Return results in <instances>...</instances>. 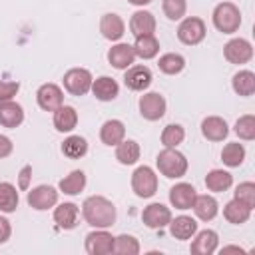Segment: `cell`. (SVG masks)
Listing matches in <instances>:
<instances>
[{
	"instance_id": "6da1fadb",
	"label": "cell",
	"mask_w": 255,
	"mask_h": 255,
	"mask_svg": "<svg viewBox=\"0 0 255 255\" xmlns=\"http://www.w3.org/2000/svg\"><path fill=\"white\" fill-rule=\"evenodd\" d=\"M82 215L90 227L108 229L116 223L118 211H116V205L110 199H106L104 195H90L82 203Z\"/></svg>"
},
{
	"instance_id": "7a4b0ae2",
	"label": "cell",
	"mask_w": 255,
	"mask_h": 255,
	"mask_svg": "<svg viewBox=\"0 0 255 255\" xmlns=\"http://www.w3.org/2000/svg\"><path fill=\"white\" fill-rule=\"evenodd\" d=\"M155 165L159 169V173L167 179H179L187 173V157L177 151V147H163L157 157H155Z\"/></svg>"
},
{
	"instance_id": "3957f363",
	"label": "cell",
	"mask_w": 255,
	"mask_h": 255,
	"mask_svg": "<svg viewBox=\"0 0 255 255\" xmlns=\"http://www.w3.org/2000/svg\"><path fill=\"white\" fill-rule=\"evenodd\" d=\"M213 26L221 34H235L241 26V12L233 2H221L213 8Z\"/></svg>"
},
{
	"instance_id": "277c9868",
	"label": "cell",
	"mask_w": 255,
	"mask_h": 255,
	"mask_svg": "<svg viewBox=\"0 0 255 255\" xmlns=\"http://www.w3.org/2000/svg\"><path fill=\"white\" fill-rule=\"evenodd\" d=\"M131 189L137 197L147 199L157 191V175L149 165H139L131 173Z\"/></svg>"
},
{
	"instance_id": "5b68a950",
	"label": "cell",
	"mask_w": 255,
	"mask_h": 255,
	"mask_svg": "<svg viewBox=\"0 0 255 255\" xmlns=\"http://www.w3.org/2000/svg\"><path fill=\"white\" fill-rule=\"evenodd\" d=\"M205 34H207L205 22L201 18H197V16H187L177 26V38L185 46H197L199 42H203Z\"/></svg>"
},
{
	"instance_id": "8992f818",
	"label": "cell",
	"mask_w": 255,
	"mask_h": 255,
	"mask_svg": "<svg viewBox=\"0 0 255 255\" xmlns=\"http://www.w3.org/2000/svg\"><path fill=\"white\" fill-rule=\"evenodd\" d=\"M62 82H64V90L68 94H72V96H86L90 92V88H92L94 78H92L90 70H86V68H72V70H68L64 74Z\"/></svg>"
},
{
	"instance_id": "52a82bcc",
	"label": "cell",
	"mask_w": 255,
	"mask_h": 255,
	"mask_svg": "<svg viewBox=\"0 0 255 255\" xmlns=\"http://www.w3.org/2000/svg\"><path fill=\"white\" fill-rule=\"evenodd\" d=\"M139 114L141 118H145L147 122H157L165 116V108H167V102L161 94L157 92H147L139 98Z\"/></svg>"
},
{
	"instance_id": "ba28073f",
	"label": "cell",
	"mask_w": 255,
	"mask_h": 255,
	"mask_svg": "<svg viewBox=\"0 0 255 255\" xmlns=\"http://www.w3.org/2000/svg\"><path fill=\"white\" fill-rule=\"evenodd\" d=\"M223 56L229 64H247L253 58V46L249 40L245 38H231L225 46H223Z\"/></svg>"
},
{
	"instance_id": "9c48e42d",
	"label": "cell",
	"mask_w": 255,
	"mask_h": 255,
	"mask_svg": "<svg viewBox=\"0 0 255 255\" xmlns=\"http://www.w3.org/2000/svg\"><path fill=\"white\" fill-rule=\"evenodd\" d=\"M114 235L106 229H96L86 235L84 247L90 255H110L114 253Z\"/></svg>"
},
{
	"instance_id": "30bf717a",
	"label": "cell",
	"mask_w": 255,
	"mask_h": 255,
	"mask_svg": "<svg viewBox=\"0 0 255 255\" xmlns=\"http://www.w3.org/2000/svg\"><path fill=\"white\" fill-rule=\"evenodd\" d=\"M28 205L36 211H46L58 203V191L52 185H38L28 191Z\"/></svg>"
},
{
	"instance_id": "8fae6325",
	"label": "cell",
	"mask_w": 255,
	"mask_h": 255,
	"mask_svg": "<svg viewBox=\"0 0 255 255\" xmlns=\"http://www.w3.org/2000/svg\"><path fill=\"white\" fill-rule=\"evenodd\" d=\"M36 102L44 112H54L64 104V92L56 84H42L36 92Z\"/></svg>"
},
{
	"instance_id": "7c38bea8",
	"label": "cell",
	"mask_w": 255,
	"mask_h": 255,
	"mask_svg": "<svg viewBox=\"0 0 255 255\" xmlns=\"http://www.w3.org/2000/svg\"><path fill=\"white\" fill-rule=\"evenodd\" d=\"M141 221L149 227V229H163L169 225L171 221V209L165 207L163 203H149L143 211H141Z\"/></svg>"
},
{
	"instance_id": "4fadbf2b",
	"label": "cell",
	"mask_w": 255,
	"mask_h": 255,
	"mask_svg": "<svg viewBox=\"0 0 255 255\" xmlns=\"http://www.w3.org/2000/svg\"><path fill=\"white\" fill-rule=\"evenodd\" d=\"M151 70L147 66H129L126 70V76H124V84L126 88L133 90V92H143L151 86Z\"/></svg>"
},
{
	"instance_id": "5bb4252c",
	"label": "cell",
	"mask_w": 255,
	"mask_h": 255,
	"mask_svg": "<svg viewBox=\"0 0 255 255\" xmlns=\"http://www.w3.org/2000/svg\"><path fill=\"white\" fill-rule=\"evenodd\" d=\"M195 187L191 183H185V181H179L175 183L171 189H169V203L175 207V209H191L193 201H195Z\"/></svg>"
},
{
	"instance_id": "9a60e30c",
	"label": "cell",
	"mask_w": 255,
	"mask_h": 255,
	"mask_svg": "<svg viewBox=\"0 0 255 255\" xmlns=\"http://www.w3.org/2000/svg\"><path fill=\"white\" fill-rule=\"evenodd\" d=\"M155 16L147 10H137L131 14L129 18V30L131 34L137 38V36H149V34H155Z\"/></svg>"
},
{
	"instance_id": "2e32d148",
	"label": "cell",
	"mask_w": 255,
	"mask_h": 255,
	"mask_svg": "<svg viewBox=\"0 0 255 255\" xmlns=\"http://www.w3.org/2000/svg\"><path fill=\"white\" fill-rule=\"evenodd\" d=\"M219 245V235L213 229H203L199 233H195L193 241H191V253L193 255H211L217 251Z\"/></svg>"
},
{
	"instance_id": "e0dca14e",
	"label": "cell",
	"mask_w": 255,
	"mask_h": 255,
	"mask_svg": "<svg viewBox=\"0 0 255 255\" xmlns=\"http://www.w3.org/2000/svg\"><path fill=\"white\" fill-rule=\"evenodd\" d=\"M201 133L209 141H223L229 135V126L219 116H209L201 122Z\"/></svg>"
},
{
	"instance_id": "ac0fdd59",
	"label": "cell",
	"mask_w": 255,
	"mask_h": 255,
	"mask_svg": "<svg viewBox=\"0 0 255 255\" xmlns=\"http://www.w3.org/2000/svg\"><path fill=\"white\" fill-rule=\"evenodd\" d=\"M90 90H92L94 98L100 100V102H112V100H116L118 94H120L118 82H116L114 78H110V76H100V78H96V80L92 82V88H90Z\"/></svg>"
},
{
	"instance_id": "d6986e66",
	"label": "cell",
	"mask_w": 255,
	"mask_h": 255,
	"mask_svg": "<svg viewBox=\"0 0 255 255\" xmlns=\"http://www.w3.org/2000/svg\"><path fill=\"white\" fill-rule=\"evenodd\" d=\"M22 122H24V108L18 102H14V100L0 102V126L14 129Z\"/></svg>"
},
{
	"instance_id": "ffe728a7",
	"label": "cell",
	"mask_w": 255,
	"mask_h": 255,
	"mask_svg": "<svg viewBox=\"0 0 255 255\" xmlns=\"http://www.w3.org/2000/svg\"><path fill=\"white\" fill-rule=\"evenodd\" d=\"M100 32H102V36H104L106 40L118 42V40L126 34V24H124V20H122L118 14L108 12V14H104L102 20H100Z\"/></svg>"
},
{
	"instance_id": "44dd1931",
	"label": "cell",
	"mask_w": 255,
	"mask_h": 255,
	"mask_svg": "<svg viewBox=\"0 0 255 255\" xmlns=\"http://www.w3.org/2000/svg\"><path fill=\"white\" fill-rule=\"evenodd\" d=\"M133 60H135V52H133V46L129 44H116L108 52V62L116 70H128L133 64Z\"/></svg>"
},
{
	"instance_id": "7402d4cb",
	"label": "cell",
	"mask_w": 255,
	"mask_h": 255,
	"mask_svg": "<svg viewBox=\"0 0 255 255\" xmlns=\"http://www.w3.org/2000/svg\"><path fill=\"white\" fill-rule=\"evenodd\" d=\"M169 233L179 241L191 239L197 233V221L189 215H177L175 219L169 221Z\"/></svg>"
},
{
	"instance_id": "603a6c76",
	"label": "cell",
	"mask_w": 255,
	"mask_h": 255,
	"mask_svg": "<svg viewBox=\"0 0 255 255\" xmlns=\"http://www.w3.org/2000/svg\"><path fill=\"white\" fill-rule=\"evenodd\" d=\"M193 213L197 219L201 221H211L217 213H219V203L213 195H195V201H193Z\"/></svg>"
},
{
	"instance_id": "cb8c5ba5",
	"label": "cell",
	"mask_w": 255,
	"mask_h": 255,
	"mask_svg": "<svg viewBox=\"0 0 255 255\" xmlns=\"http://www.w3.org/2000/svg\"><path fill=\"white\" fill-rule=\"evenodd\" d=\"M78 215H80V209L72 201L60 203L58 207H54V221L62 229H74L78 223Z\"/></svg>"
},
{
	"instance_id": "d4e9b609",
	"label": "cell",
	"mask_w": 255,
	"mask_h": 255,
	"mask_svg": "<svg viewBox=\"0 0 255 255\" xmlns=\"http://www.w3.org/2000/svg\"><path fill=\"white\" fill-rule=\"evenodd\" d=\"M52 122H54V128L58 131L68 133L78 126V112H76V108L62 104L58 110H54V120Z\"/></svg>"
},
{
	"instance_id": "484cf974",
	"label": "cell",
	"mask_w": 255,
	"mask_h": 255,
	"mask_svg": "<svg viewBox=\"0 0 255 255\" xmlns=\"http://www.w3.org/2000/svg\"><path fill=\"white\" fill-rule=\"evenodd\" d=\"M126 137V126L120 120H108L100 128V139L106 145H118Z\"/></svg>"
},
{
	"instance_id": "4316f807",
	"label": "cell",
	"mask_w": 255,
	"mask_h": 255,
	"mask_svg": "<svg viewBox=\"0 0 255 255\" xmlns=\"http://www.w3.org/2000/svg\"><path fill=\"white\" fill-rule=\"evenodd\" d=\"M251 211H253V209H249L245 203H241V201H237V199L233 197L231 201L225 203V207H223V217H225V221H229V223H233V225H241V223L249 221Z\"/></svg>"
},
{
	"instance_id": "83f0119b",
	"label": "cell",
	"mask_w": 255,
	"mask_h": 255,
	"mask_svg": "<svg viewBox=\"0 0 255 255\" xmlns=\"http://www.w3.org/2000/svg\"><path fill=\"white\" fill-rule=\"evenodd\" d=\"M233 185V175L225 169H211L205 175V187L213 193H223Z\"/></svg>"
},
{
	"instance_id": "f1b7e54d",
	"label": "cell",
	"mask_w": 255,
	"mask_h": 255,
	"mask_svg": "<svg viewBox=\"0 0 255 255\" xmlns=\"http://www.w3.org/2000/svg\"><path fill=\"white\" fill-rule=\"evenodd\" d=\"M139 153H141L139 143L133 141V139H122L116 145V159L122 165H133L139 159Z\"/></svg>"
},
{
	"instance_id": "f546056e",
	"label": "cell",
	"mask_w": 255,
	"mask_h": 255,
	"mask_svg": "<svg viewBox=\"0 0 255 255\" xmlns=\"http://www.w3.org/2000/svg\"><path fill=\"white\" fill-rule=\"evenodd\" d=\"M133 52H135V58L151 60L159 52V40L153 34H149V36H137L135 38V44H133Z\"/></svg>"
},
{
	"instance_id": "4dcf8cb0",
	"label": "cell",
	"mask_w": 255,
	"mask_h": 255,
	"mask_svg": "<svg viewBox=\"0 0 255 255\" xmlns=\"http://www.w3.org/2000/svg\"><path fill=\"white\" fill-rule=\"evenodd\" d=\"M231 86H233V92L243 96V98H249L255 94V74L251 70H239L233 80H231Z\"/></svg>"
},
{
	"instance_id": "1f68e13d",
	"label": "cell",
	"mask_w": 255,
	"mask_h": 255,
	"mask_svg": "<svg viewBox=\"0 0 255 255\" xmlns=\"http://www.w3.org/2000/svg\"><path fill=\"white\" fill-rule=\"evenodd\" d=\"M58 187H60V191L66 193V195H78V193H82L84 187H86V173H84L82 169H74V171H70L64 179H60Z\"/></svg>"
},
{
	"instance_id": "d6a6232c",
	"label": "cell",
	"mask_w": 255,
	"mask_h": 255,
	"mask_svg": "<svg viewBox=\"0 0 255 255\" xmlns=\"http://www.w3.org/2000/svg\"><path fill=\"white\" fill-rule=\"evenodd\" d=\"M18 203H20L18 189L12 183L2 181L0 183V211L2 213H12V211L18 209Z\"/></svg>"
},
{
	"instance_id": "836d02e7",
	"label": "cell",
	"mask_w": 255,
	"mask_h": 255,
	"mask_svg": "<svg viewBox=\"0 0 255 255\" xmlns=\"http://www.w3.org/2000/svg\"><path fill=\"white\" fill-rule=\"evenodd\" d=\"M62 153L70 159H80L88 153V141L82 135H70L62 143Z\"/></svg>"
},
{
	"instance_id": "e575fe53",
	"label": "cell",
	"mask_w": 255,
	"mask_h": 255,
	"mask_svg": "<svg viewBox=\"0 0 255 255\" xmlns=\"http://www.w3.org/2000/svg\"><path fill=\"white\" fill-rule=\"evenodd\" d=\"M221 161L227 167H239L245 161V147L239 141H231L221 149Z\"/></svg>"
},
{
	"instance_id": "d590c367",
	"label": "cell",
	"mask_w": 255,
	"mask_h": 255,
	"mask_svg": "<svg viewBox=\"0 0 255 255\" xmlns=\"http://www.w3.org/2000/svg\"><path fill=\"white\" fill-rule=\"evenodd\" d=\"M157 66H159V70H161L163 74H167V76H175V74H179V72L185 68V58H183L181 54L167 52V54L159 56Z\"/></svg>"
},
{
	"instance_id": "8d00e7d4",
	"label": "cell",
	"mask_w": 255,
	"mask_h": 255,
	"mask_svg": "<svg viewBox=\"0 0 255 255\" xmlns=\"http://www.w3.org/2000/svg\"><path fill=\"white\" fill-rule=\"evenodd\" d=\"M185 139V129L179 124H169L161 131V143L163 147H177Z\"/></svg>"
},
{
	"instance_id": "74e56055",
	"label": "cell",
	"mask_w": 255,
	"mask_h": 255,
	"mask_svg": "<svg viewBox=\"0 0 255 255\" xmlns=\"http://www.w3.org/2000/svg\"><path fill=\"white\" fill-rule=\"evenodd\" d=\"M114 253L118 255H137L139 253V241L133 235H118L114 239Z\"/></svg>"
},
{
	"instance_id": "f35d334b",
	"label": "cell",
	"mask_w": 255,
	"mask_h": 255,
	"mask_svg": "<svg viewBox=\"0 0 255 255\" xmlns=\"http://www.w3.org/2000/svg\"><path fill=\"white\" fill-rule=\"evenodd\" d=\"M233 131L239 135V139H245V141L255 139V116H251V114L241 116V118L235 122Z\"/></svg>"
},
{
	"instance_id": "ab89813d",
	"label": "cell",
	"mask_w": 255,
	"mask_h": 255,
	"mask_svg": "<svg viewBox=\"0 0 255 255\" xmlns=\"http://www.w3.org/2000/svg\"><path fill=\"white\" fill-rule=\"evenodd\" d=\"M161 10L167 16V20H181L187 12V0H163Z\"/></svg>"
},
{
	"instance_id": "60d3db41",
	"label": "cell",
	"mask_w": 255,
	"mask_h": 255,
	"mask_svg": "<svg viewBox=\"0 0 255 255\" xmlns=\"http://www.w3.org/2000/svg\"><path fill=\"white\" fill-rule=\"evenodd\" d=\"M235 199L245 203L249 209H253L255 207V183H251V181L239 183L235 187Z\"/></svg>"
},
{
	"instance_id": "b9f144b4",
	"label": "cell",
	"mask_w": 255,
	"mask_h": 255,
	"mask_svg": "<svg viewBox=\"0 0 255 255\" xmlns=\"http://www.w3.org/2000/svg\"><path fill=\"white\" fill-rule=\"evenodd\" d=\"M20 90V84L14 80H0V102L12 100Z\"/></svg>"
},
{
	"instance_id": "7bdbcfd3",
	"label": "cell",
	"mask_w": 255,
	"mask_h": 255,
	"mask_svg": "<svg viewBox=\"0 0 255 255\" xmlns=\"http://www.w3.org/2000/svg\"><path fill=\"white\" fill-rule=\"evenodd\" d=\"M12 149H14L12 139H10L8 135H2V133H0V159L8 157V155L12 153Z\"/></svg>"
},
{
	"instance_id": "ee69618b",
	"label": "cell",
	"mask_w": 255,
	"mask_h": 255,
	"mask_svg": "<svg viewBox=\"0 0 255 255\" xmlns=\"http://www.w3.org/2000/svg\"><path fill=\"white\" fill-rule=\"evenodd\" d=\"M10 235H12V225H10V221L0 215V243H6V241L10 239Z\"/></svg>"
},
{
	"instance_id": "f6af8a7d",
	"label": "cell",
	"mask_w": 255,
	"mask_h": 255,
	"mask_svg": "<svg viewBox=\"0 0 255 255\" xmlns=\"http://www.w3.org/2000/svg\"><path fill=\"white\" fill-rule=\"evenodd\" d=\"M32 173V165H24L20 171V189H28V179Z\"/></svg>"
},
{
	"instance_id": "bcb514c9",
	"label": "cell",
	"mask_w": 255,
	"mask_h": 255,
	"mask_svg": "<svg viewBox=\"0 0 255 255\" xmlns=\"http://www.w3.org/2000/svg\"><path fill=\"white\" fill-rule=\"evenodd\" d=\"M227 251H235V253H243V249H241V247H235V245H229V247H223V249H221V253H227Z\"/></svg>"
},
{
	"instance_id": "7dc6e473",
	"label": "cell",
	"mask_w": 255,
	"mask_h": 255,
	"mask_svg": "<svg viewBox=\"0 0 255 255\" xmlns=\"http://www.w3.org/2000/svg\"><path fill=\"white\" fill-rule=\"evenodd\" d=\"M129 4H133V6H145V4H149L151 0H128Z\"/></svg>"
}]
</instances>
